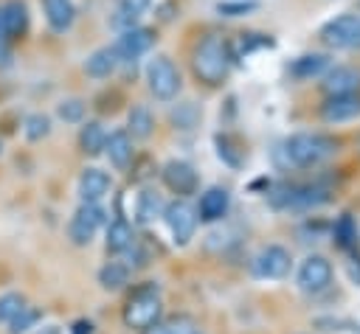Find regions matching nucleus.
<instances>
[{"mask_svg":"<svg viewBox=\"0 0 360 334\" xmlns=\"http://www.w3.org/2000/svg\"><path fill=\"white\" fill-rule=\"evenodd\" d=\"M191 70L208 87L222 84L228 70H231V48H228V42L222 36H217V34L202 36L191 51Z\"/></svg>","mask_w":360,"mask_h":334,"instance_id":"obj_1","label":"nucleus"},{"mask_svg":"<svg viewBox=\"0 0 360 334\" xmlns=\"http://www.w3.org/2000/svg\"><path fill=\"white\" fill-rule=\"evenodd\" d=\"M335 149H338V140L321 132H298L278 146V160L287 168H309V166H318L323 157H329Z\"/></svg>","mask_w":360,"mask_h":334,"instance_id":"obj_2","label":"nucleus"},{"mask_svg":"<svg viewBox=\"0 0 360 334\" xmlns=\"http://www.w3.org/2000/svg\"><path fill=\"white\" fill-rule=\"evenodd\" d=\"M160 312H163V303H160V295H158V286L149 283V286H138L129 298H127V306H124V323L129 328H149L160 320Z\"/></svg>","mask_w":360,"mask_h":334,"instance_id":"obj_3","label":"nucleus"},{"mask_svg":"<svg viewBox=\"0 0 360 334\" xmlns=\"http://www.w3.org/2000/svg\"><path fill=\"white\" fill-rule=\"evenodd\" d=\"M146 87L158 101H172L180 93V70L163 53L152 56L146 65Z\"/></svg>","mask_w":360,"mask_h":334,"instance_id":"obj_4","label":"nucleus"},{"mask_svg":"<svg viewBox=\"0 0 360 334\" xmlns=\"http://www.w3.org/2000/svg\"><path fill=\"white\" fill-rule=\"evenodd\" d=\"M321 42L335 51L360 48V14H340L321 25Z\"/></svg>","mask_w":360,"mask_h":334,"instance_id":"obj_5","label":"nucleus"},{"mask_svg":"<svg viewBox=\"0 0 360 334\" xmlns=\"http://www.w3.org/2000/svg\"><path fill=\"white\" fill-rule=\"evenodd\" d=\"M163 222H166V227H169V233H172V239H174V244H188L191 241V236H194V230H197V208L191 205V202H186V199H174V202H169V205H163Z\"/></svg>","mask_w":360,"mask_h":334,"instance_id":"obj_6","label":"nucleus"},{"mask_svg":"<svg viewBox=\"0 0 360 334\" xmlns=\"http://www.w3.org/2000/svg\"><path fill=\"white\" fill-rule=\"evenodd\" d=\"M104 208L98 205V202H82L79 208H76V213L70 216V222H68V236H70V241L76 244V247H84V244H90L93 241V236L98 233V227L104 225Z\"/></svg>","mask_w":360,"mask_h":334,"instance_id":"obj_7","label":"nucleus"},{"mask_svg":"<svg viewBox=\"0 0 360 334\" xmlns=\"http://www.w3.org/2000/svg\"><path fill=\"white\" fill-rule=\"evenodd\" d=\"M152 45H155V31H152V28L132 25V28L121 31V36H118V42H115L112 48H115V53H118V62H135V59H141Z\"/></svg>","mask_w":360,"mask_h":334,"instance_id":"obj_8","label":"nucleus"},{"mask_svg":"<svg viewBox=\"0 0 360 334\" xmlns=\"http://www.w3.org/2000/svg\"><path fill=\"white\" fill-rule=\"evenodd\" d=\"M290 264H292V258H290V253H287L281 244H267V247L256 255L253 269H256L259 278L276 281V278H284V275L290 272Z\"/></svg>","mask_w":360,"mask_h":334,"instance_id":"obj_9","label":"nucleus"},{"mask_svg":"<svg viewBox=\"0 0 360 334\" xmlns=\"http://www.w3.org/2000/svg\"><path fill=\"white\" fill-rule=\"evenodd\" d=\"M332 283V264L323 255H309L298 269V286L304 292H323Z\"/></svg>","mask_w":360,"mask_h":334,"instance_id":"obj_10","label":"nucleus"},{"mask_svg":"<svg viewBox=\"0 0 360 334\" xmlns=\"http://www.w3.org/2000/svg\"><path fill=\"white\" fill-rule=\"evenodd\" d=\"M360 115V90L357 93H340V95H326L321 104V118L326 123H343Z\"/></svg>","mask_w":360,"mask_h":334,"instance_id":"obj_11","label":"nucleus"},{"mask_svg":"<svg viewBox=\"0 0 360 334\" xmlns=\"http://www.w3.org/2000/svg\"><path fill=\"white\" fill-rule=\"evenodd\" d=\"M160 177H163V182H166V188L174 191V194H180V196H183V194H191V191L197 188V171H194V166L186 163V160H169V163L163 166Z\"/></svg>","mask_w":360,"mask_h":334,"instance_id":"obj_12","label":"nucleus"},{"mask_svg":"<svg viewBox=\"0 0 360 334\" xmlns=\"http://www.w3.org/2000/svg\"><path fill=\"white\" fill-rule=\"evenodd\" d=\"M112 188V177L96 166L84 168L79 174V199L82 202H101Z\"/></svg>","mask_w":360,"mask_h":334,"instance_id":"obj_13","label":"nucleus"},{"mask_svg":"<svg viewBox=\"0 0 360 334\" xmlns=\"http://www.w3.org/2000/svg\"><path fill=\"white\" fill-rule=\"evenodd\" d=\"M231 208V194L219 185H211L202 191L200 205H197V219L200 222H219Z\"/></svg>","mask_w":360,"mask_h":334,"instance_id":"obj_14","label":"nucleus"},{"mask_svg":"<svg viewBox=\"0 0 360 334\" xmlns=\"http://www.w3.org/2000/svg\"><path fill=\"white\" fill-rule=\"evenodd\" d=\"M28 31V6L22 0H8L0 8V34L3 39H17Z\"/></svg>","mask_w":360,"mask_h":334,"instance_id":"obj_15","label":"nucleus"},{"mask_svg":"<svg viewBox=\"0 0 360 334\" xmlns=\"http://www.w3.org/2000/svg\"><path fill=\"white\" fill-rule=\"evenodd\" d=\"M104 154H107V160L112 163V168H118V171L129 168V163H132V157H135L132 135L124 132V129L107 135V140H104Z\"/></svg>","mask_w":360,"mask_h":334,"instance_id":"obj_16","label":"nucleus"},{"mask_svg":"<svg viewBox=\"0 0 360 334\" xmlns=\"http://www.w3.org/2000/svg\"><path fill=\"white\" fill-rule=\"evenodd\" d=\"M323 93L326 95H340V93H357L360 90V70L357 67H346V65H338L332 67L323 81H321Z\"/></svg>","mask_w":360,"mask_h":334,"instance_id":"obj_17","label":"nucleus"},{"mask_svg":"<svg viewBox=\"0 0 360 334\" xmlns=\"http://www.w3.org/2000/svg\"><path fill=\"white\" fill-rule=\"evenodd\" d=\"M42 11H45L48 25H51L56 34H65V31L73 25V20H76L73 0H42Z\"/></svg>","mask_w":360,"mask_h":334,"instance_id":"obj_18","label":"nucleus"},{"mask_svg":"<svg viewBox=\"0 0 360 334\" xmlns=\"http://www.w3.org/2000/svg\"><path fill=\"white\" fill-rule=\"evenodd\" d=\"M115 67H118V53H115L112 45H104V48L93 51L84 62V73L93 76V79H107Z\"/></svg>","mask_w":360,"mask_h":334,"instance_id":"obj_19","label":"nucleus"},{"mask_svg":"<svg viewBox=\"0 0 360 334\" xmlns=\"http://www.w3.org/2000/svg\"><path fill=\"white\" fill-rule=\"evenodd\" d=\"M132 244H135L132 225H129L127 219H115V222L107 227V239H104L107 253H110V255H118V253H127Z\"/></svg>","mask_w":360,"mask_h":334,"instance_id":"obj_20","label":"nucleus"},{"mask_svg":"<svg viewBox=\"0 0 360 334\" xmlns=\"http://www.w3.org/2000/svg\"><path fill=\"white\" fill-rule=\"evenodd\" d=\"M326 67H329V56L326 53H304V56L292 59L290 73L295 79H312V76H321Z\"/></svg>","mask_w":360,"mask_h":334,"instance_id":"obj_21","label":"nucleus"},{"mask_svg":"<svg viewBox=\"0 0 360 334\" xmlns=\"http://www.w3.org/2000/svg\"><path fill=\"white\" fill-rule=\"evenodd\" d=\"M152 6V0H118V8H115V17H112V25L127 31L138 22V17Z\"/></svg>","mask_w":360,"mask_h":334,"instance_id":"obj_22","label":"nucleus"},{"mask_svg":"<svg viewBox=\"0 0 360 334\" xmlns=\"http://www.w3.org/2000/svg\"><path fill=\"white\" fill-rule=\"evenodd\" d=\"M104 140H107V132L101 129L98 121H87L79 129V149L84 154H101L104 152Z\"/></svg>","mask_w":360,"mask_h":334,"instance_id":"obj_23","label":"nucleus"},{"mask_svg":"<svg viewBox=\"0 0 360 334\" xmlns=\"http://www.w3.org/2000/svg\"><path fill=\"white\" fill-rule=\"evenodd\" d=\"M160 213H163V202H160L158 191H141L138 194V202H135V219L141 225H149Z\"/></svg>","mask_w":360,"mask_h":334,"instance_id":"obj_24","label":"nucleus"},{"mask_svg":"<svg viewBox=\"0 0 360 334\" xmlns=\"http://www.w3.org/2000/svg\"><path fill=\"white\" fill-rule=\"evenodd\" d=\"M127 126H129V135L132 138H149L152 135V126H155V118L152 112L143 107V104H135L127 115Z\"/></svg>","mask_w":360,"mask_h":334,"instance_id":"obj_25","label":"nucleus"},{"mask_svg":"<svg viewBox=\"0 0 360 334\" xmlns=\"http://www.w3.org/2000/svg\"><path fill=\"white\" fill-rule=\"evenodd\" d=\"M335 244L346 253H354L357 250V225L352 219V213H343L338 222H335Z\"/></svg>","mask_w":360,"mask_h":334,"instance_id":"obj_26","label":"nucleus"},{"mask_svg":"<svg viewBox=\"0 0 360 334\" xmlns=\"http://www.w3.org/2000/svg\"><path fill=\"white\" fill-rule=\"evenodd\" d=\"M127 281H129V267L121 264V261H110V264H104V267L98 269V283H101L104 289H110V292L121 289Z\"/></svg>","mask_w":360,"mask_h":334,"instance_id":"obj_27","label":"nucleus"},{"mask_svg":"<svg viewBox=\"0 0 360 334\" xmlns=\"http://www.w3.org/2000/svg\"><path fill=\"white\" fill-rule=\"evenodd\" d=\"M39 317H42V312L25 303V306H22V309H20V312L6 323V326H8V334H25L28 328H34V326L39 323Z\"/></svg>","mask_w":360,"mask_h":334,"instance_id":"obj_28","label":"nucleus"},{"mask_svg":"<svg viewBox=\"0 0 360 334\" xmlns=\"http://www.w3.org/2000/svg\"><path fill=\"white\" fill-rule=\"evenodd\" d=\"M143 334H197V331L188 317H172L166 323H155V326L143 328Z\"/></svg>","mask_w":360,"mask_h":334,"instance_id":"obj_29","label":"nucleus"},{"mask_svg":"<svg viewBox=\"0 0 360 334\" xmlns=\"http://www.w3.org/2000/svg\"><path fill=\"white\" fill-rule=\"evenodd\" d=\"M48 132H51V121H48V115L34 112V115L25 118V138H28V140H42Z\"/></svg>","mask_w":360,"mask_h":334,"instance_id":"obj_30","label":"nucleus"},{"mask_svg":"<svg viewBox=\"0 0 360 334\" xmlns=\"http://www.w3.org/2000/svg\"><path fill=\"white\" fill-rule=\"evenodd\" d=\"M22 306H25V298H22L20 292H6V295H0V323H8Z\"/></svg>","mask_w":360,"mask_h":334,"instance_id":"obj_31","label":"nucleus"},{"mask_svg":"<svg viewBox=\"0 0 360 334\" xmlns=\"http://www.w3.org/2000/svg\"><path fill=\"white\" fill-rule=\"evenodd\" d=\"M256 8V0H222L217 3V11L222 17H242V14H250Z\"/></svg>","mask_w":360,"mask_h":334,"instance_id":"obj_32","label":"nucleus"},{"mask_svg":"<svg viewBox=\"0 0 360 334\" xmlns=\"http://www.w3.org/2000/svg\"><path fill=\"white\" fill-rule=\"evenodd\" d=\"M59 118L62 121H68V123H79L82 121V115H84V104L79 101V98H68V101H62L59 104Z\"/></svg>","mask_w":360,"mask_h":334,"instance_id":"obj_33","label":"nucleus"},{"mask_svg":"<svg viewBox=\"0 0 360 334\" xmlns=\"http://www.w3.org/2000/svg\"><path fill=\"white\" fill-rule=\"evenodd\" d=\"M73 334H93V323H87V320H79V323L73 326Z\"/></svg>","mask_w":360,"mask_h":334,"instance_id":"obj_34","label":"nucleus"},{"mask_svg":"<svg viewBox=\"0 0 360 334\" xmlns=\"http://www.w3.org/2000/svg\"><path fill=\"white\" fill-rule=\"evenodd\" d=\"M34 334H62V328H59V326H42V328H37Z\"/></svg>","mask_w":360,"mask_h":334,"instance_id":"obj_35","label":"nucleus"}]
</instances>
